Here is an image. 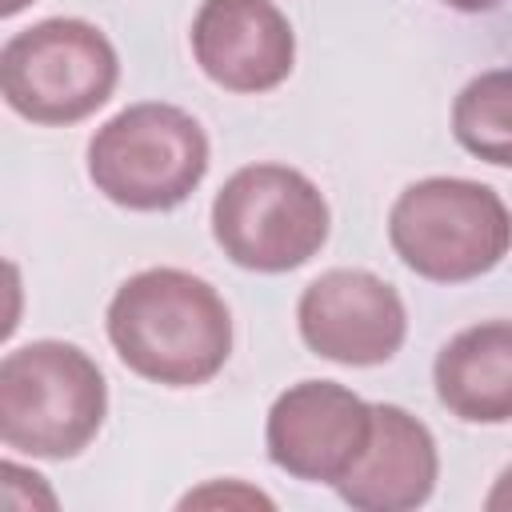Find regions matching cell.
I'll list each match as a JSON object with an SVG mask.
<instances>
[{
  "instance_id": "7a4b0ae2",
  "label": "cell",
  "mask_w": 512,
  "mask_h": 512,
  "mask_svg": "<svg viewBox=\"0 0 512 512\" xmlns=\"http://www.w3.org/2000/svg\"><path fill=\"white\" fill-rule=\"evenodd\" d=\"M108 412L96 360L64 340H32L0 360V440L12 452L68 460L84 452Z\"/></svg>"
},
{
  "instance_id": "9a60e30c",
  "label": "cell",
  "mask_w": 512,
  "mask_h": 512,
  "mask_svg": "<svg viewBox=\"0 0 512 512\" xmlns=\"http://www.w3.org/2000/svg\"><path fill=\"white\" fill-rule=\"evenodd\" d=\"M24 4H28V0H0V16H16Z\"/></svg>"
},
{
  "instance_id": "9c48e42d",
  "label": "cell",
  "mask_w": 512,
  "mask_h": 512,
  "mask_svg": "<svg viewBox=\"0 0 512 512\" xmlns=\"http://www.w3.org/2000/svg\"><path fill=\"white\" fill-rule=\"evenodd\" d=\"M192 56L228 92H268L288 80L296 36L272 0H204L192 20Z\"/></svg>"
},
{
  "instance_id": "6da1fadb",
  "label": "cell",
  "mask_w": 512,
  "mask_h": 512,
  "mask_svg": "<svg viewBox=\"0 0 512 512\" xmlns=\"http://www.w3.org/2000/svg\"><path fill=\"white\" fill-rule=\"evenodd\" d=\"M108 340L144 380L196 388L212 380L232 352V316L220 292L180 268L128 276L108 304Z\"/></svg>"
},
{
  "instance_id": "ba28073f",
  "label": "cell",
  "mask_w": 512,
  "mask_h": 512,
  "mask_svg": "<svg viewBox=\"0 0 512 512\" xmlns=\"http://www.w3.org/2000/svg\"><path fill=\"white\" fill-rule=\"evenodd\" d=\"M296 324L316 356L348 368H372L400 352L408 312L388 280L364 268H332L300 292Z\"/></svg>"
},
{
  "instance_id": "5b68a950",
  "label": "cell",
  "mask_w": 512,
  "mask_h": 512,
  "mask_svg": "<svg viewBox=\"0 0 512 512\" xmlns=\"http://www.w3.org/2000/svg\"><path fill=\"white\" fill-rule=\"evenodd\" d=\"M120 60L112 40L76 16L40 20L0 48V92L32 124H76L116 88Z\"/></svg>"
},
{
  "instance_id": "7c38bea8",
  "label": "cell",
  "mask_w": 512,
  "mask_h": 512,
  "mask_svg": "<svg viewBox=\"0 0 512 512\" xmlns=\"http://www.w3.org/2000/svg\"><path fill=\"white\" fill-rule=\"evenodd\" d=\"M452 136L472 156L512 168V68H488L460 88Z\"/></svg>"
},
{
  "instance_id": "5bb4252c",
  "label": "cell",
  "mask_w": 512,
  "mask_h": 512,
  "mask_svg": "<svg viewBox=\"0 0 512 512\" xmlns=\"http://www.w3.org/2000/svg\"><path fill=\"white\" fill-rule=\"evenodd\" d=\"M448 8H460V12H488V8H496L500 0H444Z\"/></svg>"
},
{
  "instance_id": "4fadbf2b",
  "label": "cell",
  "mask_w": 512,
  "mask_h": 512,
  "mask_svg": "<svg viewBox=\"0 0 512 512\" xmlns=\"http://www.w3.org/2000/svg\"><path fill=\"white\" fill-rule=\"evenodd\" d=\"M484 508H488V512H504V508H512V464L496 476L492 492L484 496Z\"/></svg>"
},
{
  "instance_id": "8992f818",
  "label": "cell",
  "mask_w": 512,
  "mask_h": 512,
  "mask_svg": "<svg viewBox=\"0 0 512 512\" xmlns=\"http://www.w3.org/2000/svg\"><path fill=\"white\" fill-rule=\"evenodd\" d=\"M212 236L248 272H292L324 248L328 200L288 164H248L216 192Z\"/></svg>"
},
{
  "instance_id": "8fae6325",
  "label": "cell",
  "mask_w": 512,
  "mask_h": 512,
  "mask_svg": "<svg viewBox=\"0 0 512 512\" xmlns=\"http://www.w3.org/2000/svg\"><path fill=\"white\" fill-rule=\"evenodd\" d=\"M432 384L440 404L468 424L512 420V320L456 332L432 364Z\"/></svg>"
},
{
  "instance_id": "3957f363",
  "label": "cell",
  "mask_w": 512,
  "mask_h": 512,
  "mask_svg": "<svg viewBox=\"0 0 512 512\" xmlns=\"http://www.w3.org/2000/svg\"><path fill=\"white\" fill-rule=\"evenodd\" d=\"M388 240L416 276L464 284L508 256L512 212L480 180L428 176L396 196L388 212Z\"/></svg>"
},
{
  "instance_id": "30bf717a",
  "label": "cell",
  "mask_w": 512,
  "mask_h": 512,
  "mask_svg": "<svg viewBox=\"0 0 512 512\" xmlns=\"http://www.w3.org/2000/svg\"><path fill=\"white\" fill-rule=\"evenodd\" d=\"M436 476L440 456L432 432L400 404H372L368 448L336 492L360 512H408L432 496Z\"/></svg>"
},
{
  "instance_id": "277c9868",
  "label": "cell",
  "mask_w": 512,
  "mask_h": 512,
  "mask_svg": "<svg viewBox=\"0 0 512 512\" xmlns=\"http://www.w3.org/2000/svg\"><path fill=\"white\" fill-rule=\"evenodd\" d=\"M204 172L208 136L176 104H132L88 140V176L96 192L132 212H168L184 204Z\"/></svg>"
},
{
  "instance_id": "52a82bcc",
  "label": "cell",
  "mask_w": 512,
  "mask_h": 512,
  "mask_svg": "<svg viewBox=\"0 0 512 512\" xmlns=\"http://www.w3.org/2000/svg\"><path fill=\"white\" fill-rule=\"evenodd\" d=\"M372 436V404L336 380H300L268 408V460L312 484H340L364 456Z\"/></svg>"
}]
</instances>
